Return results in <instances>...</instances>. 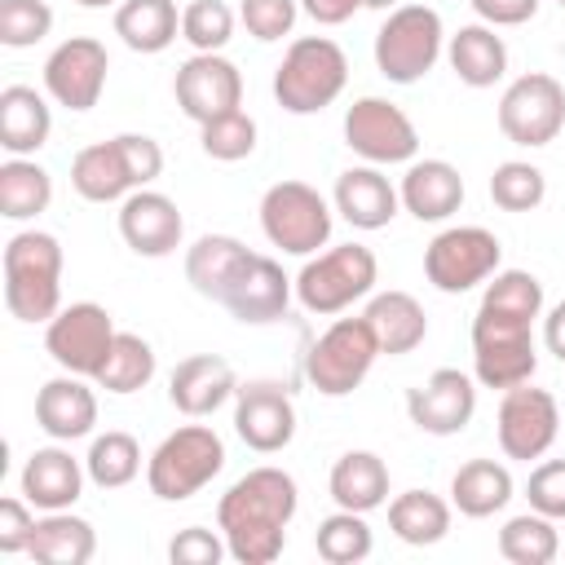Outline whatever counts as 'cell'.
Wrapping results in <instances>:
<instances>
[{
  "label": "cell",
  "instance_id": "obj_1",
  "mask_svg": "<svg viewBox=\"0 0 565 565\" xmlns=\"http://www.w3.org/2000/svg\"><path fill=\"white\" fill-rule=\"evenodd\" d=\"M300 508L296 477L260 463L243 472L216 503V530L238 565H274L287 547V525Z\"/></svg>",
  "mask_w": 565,
  "mask_h": 565
},
{
  "label": "cell",
  "instance_id": "obj_2",
  "mask_svg": "<svg viewBox=\"0 0 565 565\" xmlns=\"http://www.w3.org/2000/svg\"><path fill=\"white\" fill-rule=\"evenodd\" d=\"M4 305L18 322H53L62 309V243L22 230L4 243Z\"/></svg>",
  "mask_w": 565,
  "mask_h": 565
},
{
  "label": "cell",
  "instance_id": "obj_3",
  "mask_svg": "<svg viewBox=\"0 0 565 565\" xmlns=\"http://www.w3.org/2000/svg\"><path fill=\"white\" fill-rule=\"evenodd\" d=\"M349 84V57L327 35H300L287 44L274 71V97L287 115H318L327 110Z\"/></svg>",
  "mask_w": 565,
  "mask_h": 565
},
{
  "label": "cell",
  "instance_id": "obj_4",
  "mask_svg": "<svg viewBox=\"0 0 565 565\" xmlns=\"http://www.w3.org/2000/svg\"><path fill=\"white\" fill-rule=\"evenodd\" d=\"M225 468V441L207 424H181L168 433L154 455L146 459V486L163 503H181L199 494L216 472Z\"/></svg>",
  "mask_w": 565,
  "mask_h": 565
},
{
  "label": "cell",
  "instance_id": "obj_5",
  "mask_svg": "<svg viewBox=\"0 0 565 565\" xmlns=\"http://www.w3.org/2000/svg\"><path fill=\"white\" fill-rule=\"evenodd\" d=\"M380 282V260L362 243H340L327 252H313L296 274V300L309 313H344L353 300L371 296Z\"/></svg>",
  "mask_w": 565,
  "mask_h": 565
},
{
  "label": "cell",
  "instance_id": "obj_6",
  "mask_svg": "<svg viewBox=\"0 0 565 565\" xmlns=\"http://www.w3.org/2000/svg\"><path fill=\"white\" fill-rule=\"evenodd\" d=\"M441 49H446V26L441 13L428 4H397L375 31V66L388 84L424 79L437 66Z\"/></svg>",
  "mask_w": 565,
  "mask_h": 565
},
{
  "label": "cell",
  "instance_id": "obj_7",
  "mask_svg": "<svg viewBox=\"0 0 565 565\" xmlns=\"http://www.w3.org/2000/svg\"><path fill=\"white\" fill-rule=\"evenodd\" d=\"M539 371V353H534V322L512 318V313H494V309H477L472 318V375L486 388H516L525 380H534Z\"/></svg>",
  "mask_w": 565,
  "mask_h": 565
},
{
  "label": "cell",
  "instance_id": "obj_8",
  "mask_svg": "<svg viewBox=\"0 0 565 565\" xmlns=\"http://www.w3.org/2000/svg\"><path fill=\"white\" fill-rule=\"evenodd\" d=\"M380 358V340L362 318H335L305 353V380L322 393V397H349L375 366Z\"/></svg>",
  "mask_w": 565,
  "mask_h": 565
},
{
  "label": "cell",
  "instance_id": "obj_9",
  "mask_svg": "<svg viewBox=\"0 0 565 565\" xmlns=\"http://www.w3.org/2000/svg\"><path fill=\"white\" fill-rule=\"evenodd\" d=\"M260 230L291 256H313L331 238V203L309 181H274L260 194Z\"/></svg>",
  "mask_w": 565,
  "mask_h": 565
},
{
  "label": "cell",
  "instance_id": "obj_10",
  "mask_svg": "<svg viewBox=\"0 0 565 565\" xmlns=\"http://www.w3.org/2000/svg\"><path fill=\"white\" fill-rule=\"evenodd\" d=\"M565 128V88L547 71L516 75L499 97V132L512 146H552Z\"/></svg>",
  "mask_w": 565,
  "mask_h": 565
},
{
  "label": "cell",
  "instance_id": "obj_11",
  "mask_svg": "<svg viewBox=\"0 0 565 565\" xmlns=\"http://www.w3.org/2000/svg\"><path fill=\"white\" fill-rule=\"evenodd\" d=\"M499 260H503V243L486 225H450L424 247V274L446 296L486 282L490 274H499Z\"/></svg>",
  "mask_w": 565,
  "mask_h": 565
},
{
  "label": "cell",
  "instance_id": "obj_12",
  "mask_svg": "<svg viewBox=\"0 0 565 565\" xmlns=\"http://www.w3.org/2000/svg\"><path fill=\"white\" fill-rule=\"evenodd\" d=\"M115 318L106 305L97 300H75L66 309H57L53 322H44V349L49 358L84 380H97V371L106 366V353L115 344Z\"/></svg>",
  "mask_w": 565,
  "mask_h": 565
},
{
  "label": "cell",
  "instance_id": "obj_13",
  "mask_svg": "<svg viewBox=\"0 0 565 565\" xmlns=\"http://www.w3.org/2000/svg\"><path fill=\"white\" fill-rule=\"evenodd\" d=\"M344 146L366 163H411L419 154V132L411 115L388 97H358L344 110Z\"/></svg>",
  "mask_w": 565,
  "mask_h": 565
},
{
  "label": "cell",
  "instance_id": "obj_14",
  "mask_svg": "<svg viewBox=\"0 0 565 565\" xmlns=\"http://www.w3.org/2000/svg\"><path fill=\"white\" fill-rule=\"evenodd\" d=\"M494 428H499V450L508 459L530 463V459H543L552 450V441L561 433V406L547 388H534L525 380V384L503 393Z\"/></svg>",
  "mask_w": 565,
  "mask_h": 565
},
{
  "label": "cell",
  "instance_id": "obj_15",
  "mask_svg": "<svg viewBox=\"0 0 565 565\" xmlns=\"http://www.w3.org/2000/svg\"><path fill=\"white\" fill-rule=\"evenodd\" d=\"M234 433L256 455H278L296 437V402L278 380H252L234 393Z\"/></svg>",
  "mask_w": 565,
  "mask_h": 565
},
{
  "label": "cell",
  "instance_id": "obj_16",
  "mask_svg": "<svg viewBox=\"0 0 565 565\" xmlns=\"http://www.w3.org/2000/svg\"><path fill=\"white\" fill-rule=\"evenodd\" d=\"M106 44L93 35H71L44 62V93L66 110H93L106 88Z\"/></svg>",
  "mask_w": 565,
  "mask_h": 565
},
{
  "label": "cell",
  "instance_id": "obj_17",
  "mask_svg": "<svg viewBox=\"0 0 565 565\" xmlns=\"http://www.w3.org/2000/svg\"><path fill=\"white\" fill-rule=\"evenodd\" d=\"M291 291H296V278H287L278 260H269L260 252H247L238 260V269L230 274V282L221 287L216 305H225L238 322L260 327V322H278L287 313Z\"/></svg>",
  "mask_w": 565,
  "mask_h": 565
},
{
  "label": "cell",
  "instance_id": "obj_18",
  "mask_svg": "<svg viewBox=\"0 0 565 565\" xmlns=\"http://www.w3.org/2000/svg\"><path fill=\"white\" fill-rule=\"evenodd\" d=\"M172 93H177V106H181L185 119L207 124V119L230 115V110L243 106V75L221 53H194L177 66Z\"/></svg>",
  "mask_w": 565,
  "mask_h": 565
},
{
  "label": "cell",
  "instance_id": "obj_19",
  "mask_svg": "<svg viewBox=\"0 0 565 565\" xmlns=\"http://www.w3.org/2000/svg\"><path fill=\"white\" fill-rule=\"evenodd\" d=\"M406 415L419 433L455 437L477 415V380L455 366H437L419 388L406 393Z\"/></svg>",
  "mask_w": 565,
  "mask_h": 565
},
{
  "label": "cell",
  "instance_id": "obj_20",
  "mask_svg": "<svg viewBox=\"0 0 565 565\" xmlns=\"http://www.w3.org/2000/svg\"><path fill=\"white\" fill-rule=\"evenodd\" d=\"M181 234H185V221H181V207L159 194V190H132L124 203H119V238L137 252V256H172L181 247Z\"/></svg>",
  "mask_w": 565,
  "mask_h": 565
},
{
  "label": "cell",
  "instance_id": "obj_21",
  "mask_svg": "<svg viewBox=\"0 0 565 565\" xmlns=\"http://www.w3.org/2000/svg\"><path fill=\"white\" fill-rule=\"evenodd\" d=\"M234 393H238V380H234V366L221 353H190L168 375V402L190 419H203V415L221 411Z\"/></svg>",
  "mask_w": 565,
  "mask_h": 565
},
{
  "label": "cell",
  "instance_id": "obj_22",
  "mask_svg": "<svg viewBox=\"0 0 565 565\" xmlns=\"http://www.w3.org/2000/svg\"><path fill=\"white\" fill-rule=\"evenodd\" d=\"M35 424L53 441H79L97 428V393L84 384V375H53L35 393Z\"/></svg>",
  "mask_w": 565,
  "mask_h": 565
},
{
  "label": "cell",
  "instance_id": "obj_23",
  "mask_svg": "<svg viewBox=\"0 0 565 565\" xmlns=\"http://www.w3.org/2000/svg\"><path fill=\"white\" fill-rule=\"evenodd\" d=\"M331 207H335L353 230H384V225L397 216L402 194L393 190V181H388L375 163H362V168H344V172L335 177Z\"/></svg>",
  "mask_w": 565,
  "mask_h": 565
},
{
  "label": "cell",
  "instance_id": "obj_24",
  "mask_svg": "<svg viewBox=\"0 0 565 565\" xmlns=\"http://www.w3.org/2000/svg\"><path fill=\"white\" fill-rule=\"evenodd\" d=\"M84 477L88 468L71 450L44 446V450H31V459L22 463V494L40 512H62L84 494Z\"/></svg>",
  "mask_w": 565,
  "mask_h": 565
},
{
  "label": "cell",
  "instance_id": "obj_25",
  "mask_svg": "<svg viewBox=\"0 0 565 565\" xmlns=\"http://www.w3.org/2000/svg\"><path fill=\"white\" fill-rule=\"evenodd\" d=\"M397 194L415 221H446L463 203V177L446 159H411Z\"/></svg>",
  "mask_w": 565,
  "mask_h": 565
},
{
  "label": "cell",
  "instance_id": "obj_26",
  "mask_svg": "<svg viewBox=\"0 0 565 565\" xmlns=\"http://www.w3.org/2000/svg\"><path fill=\"white\" fill-rule=\"evenodd\" d=\"M446 62L468 88H494L508 75V44L486 22H468L446 40Z\"/></svg>",
  "mask_w": 565,
  "mask_h": 565
},
{
  "label": "cell",
  "instance_id": "obj_27",
  "mask_svg": "<svg viewBox=\"0 0 565 565\" xmlns=\"http://www.w3.org/2000/svg\"><path fill=\"white\" fill-rule=\"evenodd\" d=\"M71 185L88 203H124L137 190V181L128 172V159H124L115 137L110 141H93L71 159Z\"/></svg>",
  "mask_w": 565,
  "mask_h": 565
},
{
  "label": "cell",
  "instance_id": "obj_28",
  "mask_svg": "<svg viewBox=\"0 0 565 565\" xmlns=\"http://www.w3.org/2000/svg\"><path fill=\"white\" fill-rule=\"evenodd\" d=\"M327 490L335 499V508L349 512H375L388 503V463L375 450H344L331 463Z\"/></svg>",
  "mask_w": 565,
  "mask_h": 565
},
{
  "label": "cell",
  "instance_id": "obj_29",
  "mask_svg": "<svg viewBox=\"0 0 565 565\" xmlns=\"http://www.w3.org/2000/svg\"><path fill=\"white\" fill-rule=\"evenodd\" d=\"M366 322H371V331L380 340V353H388V358H402V353L419 349L424 335H428V313H424V305L411 291H380V296H371Z\"/></svg>",
  "mask_w": 565,
  "mask_h": 565
},
{
  "label": "cell",
  "instance_id": "obj_30",
  "mask_svg": "<svg viewBox=\"0 0 565 565\" xmlns=\"http://www.w3.org/2000/svg\"><path fill=\"white\" fill-rule=\"evenodd\" d=\"M53 132L49 102L31 84L0 88V146L9 154H35Z\"/></svg>",
  "mask_w": 565,
  "mask_h": 565
},
{
  "label": "cell",
  "instance_id": "obj_31",
  "mask_svg": "<svg viewBox=\"0 0 565 565\" xmlns=\"http://www.w3.org/2000/svg\"><path fill=\"white\" fill-rule=\"evenodd\" d=\"M508 499H512V472L499 459H468L450 477V508H459L472 521L503 512Z\"/></svg>",
  "mask_w": 565,
  "mask_h": 565
},
{
  "label": "cell",
  "instance_id": "obj_32",
  "mask_svg": "<svg viewBox=\"0 0 565 565\" xmlns=\"http://www.w3.org/2000/svg\"><path fill=\"white\" fill-rule=\"evenodd\" d=\"M93 552H97V534L71 508L44 512L35 521V534H31V547H26V556L44 561V565H84V561H93Z\"/></svg>",
  "mask_w": 565,
  "mask_h": 565
},
{
  "label": "cell",
  "instance_id": "obj_33",
  "mask_svg": "<svg viewBox=\"0 0 565 565\" xmlns=\"http://www.w3.org/2000/svg\"><path fill=\"white\" fill-rule=\"evenodd\" d=\"M388 530L411 547H433L450 534V503L433 490H402L388 503Z\"/></svg>",
  "mask_w": 565,
  "mask_h": 565
},
{
  "label": "cell",
  "instance_id": "obj_34",
  "mask_svg": "<svg viewBox=\"0 0 565 565\" xmlns=\"http://www.w3.org/2000/svg\"><path fill=\"white\" fill-rule=\"evenodd\" d=\"M181 31V13L172 0H124L115 9V35L132 53H163Z\"/></svg>",
  "mask_w": 565,
  "mask_h": 565
},
{
  "label": "cell",
  "instance_id": "obj_35",
  "mask_svg": "<svg viewBox=\"0 0 565 565\" xmlns=\"http://www.w3.org/2000/svg\"><path fill=\"white\" fill-rule=\"evenodd\" d=\"M49 203H53V177L26 154H9L0 163V216L31 221Z\"/></svg>",
  "mask_w": 565,
  "mask_h": 565
},
{
  "label": "cell",
  "instance_id": "obj_36",
  "mask_svg": "<svg viewBox=\"0 0 565 565\" xmlns=\"http://www.w3.org/2000/svg\"><path fill=\"white\" fill-rule=\"evenodd\" d=\"M499 556L512 561V565H552L561 556V530L552 516L543 512H521V516H508L503 530H499Z\"/></svg>",
  "mask_w": 565,
  "mask_h": 565
},
{
  "label": "cell",
  "instance_id": "obj_37",
  "mask_svg": "<svg viewBox=\"0 0 565 565\" xmlns=\"http://www.w3.org/2000/svg\"><path fill=\"white\" fill-rule=\"evenodd\" d=\"M243 256H247V247H243L238 238H230V234H203V238H194V247L185 252V278H190V287H194L199 296L216 300Z\"/></svg>",
  "mask_w": 565,
  "mask_h": 565
},
{
  "label": "cell",
  "instance_id": "obj_38",
  "mask_svg": "<svg viewBox=\"0 0 565 565\" xmlns=\"http://www.w3.org/2000/svg\"><path fill=\"white\" fill-rule=\"evenodd\" d=\"M154 349L141 340V335H132V331H119L115 335V344H110V353H106V366L97 371V388H106V393H137V388H146L150 380H154Z\"/></svg>",
  "mask_w": 565,
  "mask_h": 565
},
{
  "label": "cell",
  "instance_id": "obj_39",
  "mask_svg": "<svg viewBox=\"0 0 565 565\" xmlns=\"http://www.w3.org/2000/svg\"><path fill=\"white\" fill-rule=\"evenodd\" d=\"M84 468H88V481H93V486L119 490V486H128V481L141 472V446H137L132 433L110 428V433L93 437V446H88V455H84Z\"/></svg>",
  "mask_w": 565,
  "mask_h": 565
},
{
  "label": "cell",
  "instance_id": "obj_40",
  "mask_svg": "<svg viewBox=\"0 0 565 565\" xmlns=\"http://www.w3.org/2000/svg\"><path fill=\"white\" fill-rule=\"evenodd\" d=\"M313 547L327 565H358L371 556L375 539H371V525H366V512H331L318 521V534H313Z\"/></svg>",
  "mask_w": 565,
  "mask_h": 565
},
{
  "label": "cell",
  "instance_id": "obj_41",
  "mask_svg": "<svg viewBox=\"0 0 565 565\" xmlns=\"http://www.w3.org/2000/svg\"><path fill=\"white\" fill-rule=\"evenodd\" d=\"M481 309H494V313H512V318H543V282L530 274V269H499L486 278V296H481Z\"/></svg>",
  "mask_w": 565,
  "mask_h": 565
},
{
  "label": "cell",
  "instance_id": "obj_42",
  "mask_svg": "<svg viewBox=\"0 0 565 565\" xmlns=\"http://www.w3.org/2000/svg\"><path fill=\"white\" fill-rule=\"evenodd\" d=\"M490 199L503 212H534L547 199V177L525 159H508L490 172Z\"/></svg>",
  "mask_w": 565,
  "mask_h": 565
},
{
  "label": "cell",
  "instance_id": "obj_43",
  "mask_svg": "<svg viewBox=\"0 0 565 565\" xmlns=\"http://www.w3.org/2000/svg\"><path fill=\"white\" fill-rule=\"evenodd\" d=\"M181 40L194 53H221L234 40V9L225 0H190L181 9Z\"/></svg>",
  "mask_w": 565,
  "mask_h": 565
},
{
  "label": "cell",
  "instance_id": "obj_44",
  "mask_svg": "<svg viewBox=\"0 0 565 565\" xmlns=\"http://www.w3.org/2000/svg\"><path fill=\"white\" fill-rule=\"evenodd\" d=\"M199 141H203V154H212L221 163H238L256 150V119L238 106L230 115H216V119L199 124Z\"/></svg>",
  "mask_w": 565,
  "mask_h": 565
},
{
  "label": "cell",
  "instance_id": "obj_45",
  "mask_svg": "<svg viewBox=\"0 0 565 565\" xmlns=\"http://www.w3.org/2000/svg\"><path fill=\"white\" fill-rule=\"evenodd\" d=\"M53 31V9L44 0H0V44L31 49Z\"/></svg>",
  "mask_w": 565,
  "mask_h": 565
},
{
  "label": "cell",
  "instance_id": "obj_46",
  "mask_svg": "<svg viewBox=\"0 0 565 565\" xmlns=\"http://www.w3.org/2000/svg\"><path fill=\"white\" fill-rule=\"evenodd\" d=\"M296 13H300V0H243V9H238L247 35L260 40V44H274L282 35H291Z\"/></svg>",
  "mask_w": 565,
  "mask_h": 565
},
{
  "label": "cell",
  "instance_id": "obj_47",
  "mask_svg": "<svg viewBox=\"0 0 565 565\" xmlns=\"http://www.w3.org/2000/svg\"><path fill=\"white\" fill-rule=\"evenodd\" d=\"M525 499L534 512L565 521V459H543L525 481Z\"/></svg>",
  "mask_w": 565,
  "mask_h": 565
},
{
  "label": "cell",
  "instance_id": "obj_48",
  "mask_svg": "<svg viewBox=\"0 0 565 565\" xmlns=\"http://www.w3.org/2000/svg\"><path fill=\"white\" fill-rule=\"evenodd\" d=\"M230 556L225 534L203 530V525H185L172 543H168V561L172 565H221Z\"/></svg>",
  "mask_w": 565,
  "mask_h": 565
},
{
  "label": "cell",
  "instance_id": "obj_49",
  "mask_svg": "<svg viewBox=\"0 0 565 565\" xmlns=\"http://www.w3.org/2000/svg\"><path fill=\"white\" fill-rule=\"evenodd\" d=\"M31 534H35V512H31V499L22 494H9L0 499V552L13 556V552H26L31 547Z\"/></svg>",
  "mask_w": 565,
  "mask_h": 565
},
{
  "label": "cell",
  "instance_id": "obj_50",
  "mask_svg": "<svg viewBox=\"0 0 565 565\" xmlns=\"http://www.w3.org/2000/svg\"><path fill=\"white\" fill-rule=\"evenodd\" d=\"M115 141H119V150H124V159H128V172H132L137 190L150 185V181L163 172V150H159L154 137H146V132H119Z\"/></svg>",
  "mask_w": 565,
  "mask_h": 565
},
{
  "label": "cell",
  "instance_id": "obj_51",
  "mask_svg": "<svg viewBox=\"0 0 565 565\" xmlns=\"http://www.w3.org/2000/svg\"><path fill=\"white\" fill-rule=\"evenodd\" d=\"M486 26H521L539 13V0H468Z\"/></svg>",
  "mask_w": 565,
  "mask_h": 565
},
{
  "label": "cell",
  "instance_id": "obj_52",
  "mask_svg": "<svg viewBox=\"0 0 565 565\" xmlns=\"http://www.w3.org/2000/svg\"><path fill=\"white\" fill-rule=\"evenodd\" d=\"M300 9H305L318 26H340V22H349V18L362 9V0H300Z\"/></svg>",
  "mask_w": 565,
  "mask_h": 565
},
{
  "label": "cell",
  "instance_id": "obj_53",
  "mask_svg": "<svg viewBox=\"0 0 565 565\" xmlns=\"http://www.w3.org/2000/svg\"><path fill=\"white\" fill-rule=\"evenodd\" d=\"M543 344H547L552 358L565 362V300L547 309V318H543Z\"/></svg>",
  "mask_w": 565,
  "mask_h": 565
},
{
  "label": "cell",
  "instance_id": "obj_54",
  "mask_svg": "<svg viewBox=\"0 0 565 565\" xmlns=\"http://www.w3.org/2000/svg\"><path fill=\"white\" fill-rule=\"evenodd\" d=\"M397 4H402V0H362V9H384V13L397 9Z\"/></svg>",
  "mask_w": 565,
  "mask_h": 565
},
{
  "label": "cell",
  "instance_id": "obj_55",
  "mask_svg": "<svg viewBox=\"0 0 565 565\" xmlns=\"http://www.w3.org/2000/svg\"><path fill=\"white\" fill-rule=\"evenodd\" d=\"M75 4H84V9H106V4H119V0H75Z\"/></svg>",
  "mask_w": 565,
  "mask_h": 565
},
{
  "label": "cell",
  "instance_id": "obj_56",
  "mask_svg": "<svg viewBox=\"0 0 565 565\" xmlns=\"http://www.w3.org/2000/svg\"><path fill=\"white\" fill-rule=\"evenodd\" d=\"M556 4H565V0H556Z\"/></svg>",
  "mask_w": 565,
  "mask_h": 565
}]
</instances>
